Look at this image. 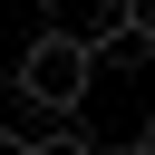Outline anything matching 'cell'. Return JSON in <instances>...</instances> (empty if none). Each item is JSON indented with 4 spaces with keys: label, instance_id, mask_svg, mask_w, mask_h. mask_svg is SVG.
I'll return each instance as SVG.
<instances>
[{
    "label": "cell",
    "instance_id": "cell-1",
    "mask_svg": "<svg viewBox=\"0 0 155 155\" xmlns=\"http://www.w3.org/2000/svg\"><path fill=\"white\" fill-rule=\"evenodd\" d=\"M87 87H97V48H87V39H68V29H39V39H29V58H19V97H39V107L78 116V107H87Z\"/></svg>",
    "mask_w": 155,
    "mask_h": 155
},
{
    "label": "cell",
    "instance_id": "cell-4",
    "mask_svg": "<svg viewBox=\"0 0 155 155\" xmlns=\"http://www.w3.org/2000/svg\"><path fill=\"white\" fill-rule=\"evenodd\" d=\"M136 155H155V116H145V136H136Z\"/></svg>",
    "mask_w": 155,
    "mask_h": 155
},
{
    "label": "cell",
    "instance_id": "cell-2",
    "mask_svg": "<svg viewBox=\"0 0 155 155\" xmlns=\"http://www.w3.org/2000/svg\"><path fill=\"white\" fill-rule=\"evenodd\" d=\"M126 39H136V48H155V0H126Z\"/></svg>",
    "mask_w": 155,
    "mask_h": 155
},
{
    "label": "cell",
    "instance_id": "cell-6",
    "mask_svg": "<svg viewBox=\"0 0 155 155\" xmlns=\"http://www.w3.org/2000/svg\"><path fill=\"white\" fill-rule=\"evenodd\" d=\"M39 10H58V0H39Z\"/></svg>",
    "mask_w": 155,
    "mask_h": 155
},
{
    "label": "cell",
    "instance_id": "cell-5",
    "mask_svg": "<svg viewBox=\"0 0 155 155\" xmlns=\"http://www.w3.org/2000/svg\"><path fill=\"white\" fill-rule=\"evenodd\" d=\"M97 155H107V145H97ZM126 155H136V145H126Z\"/></svg>",
    "mask_w": 155,
    "mask_h": 155
},
{
    "label": "cell",
    "instance_id": "cell-3",
    "mask_svg": "<svg viewBox=\"0 0 155 155\" xmlns=\"http://www.w3.org/2000/svg\"><path fill=\"white\" fill-rule=\"evenodd\" d=\"M19 155H97V145H87V136H68V126H58V136H39V145H19Z\"/></svg>",
    "mask_w": 155,
    "mask_h": 155
}]
</instances>
